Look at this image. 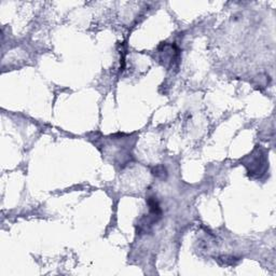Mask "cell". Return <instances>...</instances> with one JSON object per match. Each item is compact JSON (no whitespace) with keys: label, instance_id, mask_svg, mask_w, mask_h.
I'll return each mask as SVG.
<instances>
[{"label":"cell","instance_id":"1","mask_svg":"<svg viewBox=\"0 0 276 276\" xmlns=\"http://www.w3.org/2000/svg\"><path fill=\"white\" fill-rule=\"evenodd\" d=\"M266 158L262 154V152L259 151L256 155H251V161H249L248 164V172L251 174H262L266 171Z\"/></svg>","mask_w":276,"mask_h":276}]
</instances>
